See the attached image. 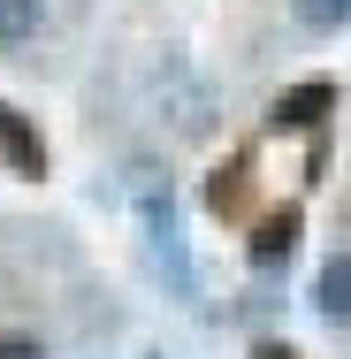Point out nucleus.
Segmentation results:
<instances>
[{
	"mask_svg": "<svg viewBox=\"0 0 351 359\" xmlns=\"http://www.w3.org/2000/svg\"><path fill=\"white\" fill-rule=\"evenodd\" d=\"M313 306H321V321L351 329V252H329V260H321V276H313Z\"/></svg>",
	"mask_w": 351,
	"mask_h": 359,
	"instance_id": "5",
	"label": "nucleus"
},
{
	"mask_svg": "<svg viewBox=\"0 0 351 359\" xmlns=\"http://www.w3.org/2000/svg\"><path fill=\"white\" fill-rule=\"evenodd\" d=\"M207 207L221 222H245V215H252V153H229V161L207 176Z\"/></svg>",
	"mask_w": 351,
	"mask_h": 359,
	"instance_id": "4",
	"label": "nucleus"
},
{
	"mask_svg": "<svg viewBox=\"0 0 351 359\" xmlns=\"http://www.w3.org/2000/svg\"><path fill=\"white\" fill-rule=\"evenodd\" d=\"M329 107H336V84H329V76H305V84L275 92L268 130H321V123H329Z\"/></svg>",
	"mask_w": 351,
	"mask_h": 359,
	"instance_id": "1",
	"label": "nucleus"
},
{
	"mask_svg": "<svg viewBox=\"0 0 351 359\" xmlns=\"http://www.w3.org/2000/svg\"><path fill=\"white\" fill-rule=\"evenodd\" d=\"M0 359H46V344H39V337H15V329H8V337H0Z\"/></svg>",
	"mask_w": 351,
	"mask_h": 359,
	"instance_id": "8",
	"label": "nucleus"
},
{
	"mask_svg": "<svg viewBox=\"0 0 351 359\" xmlns=\"http://www.w3.org/2000/svg\"><path fill=\"white\" fill-rule=\"evenodd\" d=\"M290 15H298L305 31H344V23H351V0H290Z\"/></svg>",
	"mask_w": 351,
	"mask_h": 359,
	"instance_id": "7",
	"label": "nucleus"
},
{
	"mask_svg": "<svg viewBox=\"0 0 351 359\" xmlns=\"http://www.w3.org/2000/svg\"><path fill=\"white\" fill-rule=\"evenodd\" d=\"M0 161H8L15 176H46V138H39V123H31L23 107H8V100H0Z\"/></svg>",
	"mask_w": 351,
	"mask_h": 359,
	"instance_id": "3",
	"label": "nucleus"
},
{
	"mask_svg": "<svg viewBox=\"0 0 351 359\" xmlns=\"http://www.w3.org/2000/svg\"><path fill=\"white\" fill-rule=\"evenodd\" d=\"M39 15H46V0H0V46H23L39 31Z\"/></svg>",
	"mask_w": 351,
	"mask_h": 359,
	"instance_id": "6",
	"label": "nucleus"
},
{
	"mask_svg": "<svg viewBox=\"0 0 351 359\" xmlns=\"http://www.w3.org/2000/svg\"><path fill=\"white\" fill-rule=\"evenodd\" d=\"M252 359H298V352H290V344H260Z\"/></svg>",
	"mask_w": 351,
	"mask_h": 359,
	"instance_id": "9",
	"label": "nucleus"
},
{
	"mask_svg": "<svg viewBox=\"0 0 351 359\" xmlns=\"http://www.w3.org/2000/svg\"><path fill=\"white\" fill-rule=\"evenodd\" d=\"M298 229H305V215H298V207L260 215V222H252V237H245V260H252V268H282V260L298 252Z\"/></svg>",
	"mask_w": 351,
	"mask_h": 359,
	"instance_id": "2",
	"label": "nucleus"
}]
</instances>
